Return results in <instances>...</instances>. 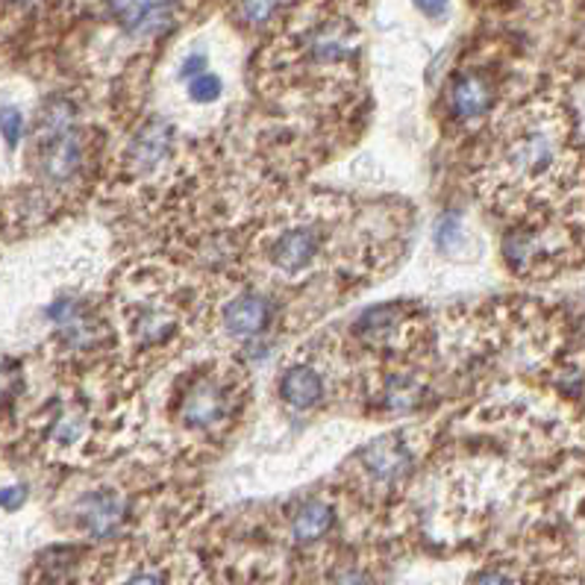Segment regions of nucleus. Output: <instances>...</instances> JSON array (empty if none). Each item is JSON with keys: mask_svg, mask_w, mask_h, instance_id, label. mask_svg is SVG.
<instances>
[{"mask_svg": "<svg viewBox=\"0 0 585 585\" xmlns=\"http://www.w3.org/2000/svg\"><path fill=\"white\" fill-rule=\"evenodd\" d=\"M36 168L39 180L51 185L71 183L83 168V135L77 127V109L68 98H53L42 109L36 130Z\"/></svg>", "mask_w": 585, "mask_h": 585, "instance_id": "nucleus-1", "label": "nucleus"}, {"mask_svg": "<svg viewBox=\"0 0 585 585\" xmlns=\"http://www.w3.org/2000/svg\"><path fill=\"white\" fill-rule=\"evenodd\" d=\"M107 12L133 39H153L174 24L180 0H103Z\"/></svg>", "mask_w": 585, "mask_h": 585, "instance_id": "nucleus-2", "label": "nucleus"}, {"mask_svg": "<svg viewBox=\"0 0 585 585\" xmlns=\"http://www.w3.org/2000/svg\"><path fill=\"white\" fill-rule=\"evenodd\" d=\"M77 524L94 538H107V535L118 533L124 524L127 503L121 494L115 492H89L83 494L74 506Z\"/></svg>", "mask_w": 585, "mask_h": 585, "instance_id": "nucleus-3", "label": "nucleus"}, {"mask_svg": "<svg viewBox=\"0 0 585 585\" xmlns=\"http://www.w3.org/2000/svg\"><path fill=\"white\" fill-rule=\"evenodd\" d=\"M319 248V233L310 226H297V230H289L276 239L274 248H271V262L285 274H297L315 260Z\"/></svg>", "mask_w": 585, "mask_h": 585, "instance_id": "nucleus-4", "label": "nucleus"}, {"mask_svg": "<svg viewBox=\"0 0 585 585\" xmlns=\"http://www.w3.org/2000/svg\"><path fill=\"white\" fill-rule=\"evenodd\" d=\"M168 153H171V127L162 118H153L135 133L133 144H130V165L139 174H151Z\"/></svg>", "mask_w": 585, "mask_h": 585, "instance_id": "nucleus-5", "label": "nucleus"}, {"mask_svg": "<svg viewBox=\"0 0 585 585\" xmlns=\"http://www.w3.org/2000/svg\"><path fill=\"white\" fill-rule=\"evenodd\" d=\"M494 103V89L483 74H460L453 80L451 89V109L453 115L462 121H474V118L485 115Z\"/></svg>", "mask_w": 585, "mask_h": 585, "instance_id": "nucleus-6", "label": "nucleus"}, {"mask_svg": "<svg viewBox=\"0 0 585 585\" xmlns=\"http://www.w3.org/2000/svg\"><path fill=\"white\" fill-rule=\"evenodd\" d=\"M362 465H365L371 477L392 483V480H401L410 471L412 460L403 442H397V438H380V442L369 444L362 451Z\"/></svg>", "mask_w": 585, "mask_h": 585, "instance_id": "nucleus-7", "label": "nucleus"}, {"mask_svg": "<svg viewBox=\"0 0 585 585\" xmlns=\"http://www.w3.org/2000/svg\"><path fill=\"white\" fill-rule=\"evenodd\" d=\"M510 160L521 174L542 176L556 162V144H553V139L544 130H533V133L521 135L518 142L512 144Z\"/></svg>", "mask_w": 585, "mask_h": 585, "instance_id": "nucleus-8", "label": "nucleus"}, {"mask_svg": "<svg viewBox=\"0 0 585 585\" xmlns=\"http://www.w3.org/2000/svg\"><path fill=\"white\" fill-rule=\"evenodd\" d=\"M226 394L215 383L194 385L183 401V418L192 430H210L215 421L224 418Z\"/></svg>", "mask_w": 585, "mask_h": 585, "instance_id": "nucleus-9", "label": "nucleus"}, {"mask_svg": "<svg viewBox=\"0 0 585 585\" xmlns=\"http://www.w3.org/2000/svg\"><path fill=\"white\" fill-rule=\"evenodd\" d=\"M280 397L292 410H312L324 397V380L310 365H294V369H289L280 376Z\"/></svg>", "mask_w": 585, "mask_h": 585, "instance_id": "nucleus-10", "label": "nucleus"}, {"mask_svg": "<svg viewBox=\"0 0 585 585\" xmlns=\"http://www.w3.org/2000/svg\"><path fill=\"white\" fill-rule=\"evenodd\" d=\"M271 319V301L262 294H244L224 310V330L235 339L256 335Z\"/></svg>", "mask_w": 585, "mask_h": 585, "instance_id": "nucleus-11", "label": "nucleus"}, {"mask_svg": "<svg viewBox=\"0 0 585 585\" xmlns=\"http://www.w3.org/2000/svg\"><path fill=\"white\" fill-rule=\"evenodd\" d=\"M333 521H335L333 510H330L326 503L312 501L297 510V515H294V521H292V533H294V538L303 544L319 542V538H324V535L330 533Z\"/></svg>", "mask_w": 585, "mask_h": 585, "instance_id": "nucleus-12", "label": "nucleus"}, {"mask_svg": "<svg viewBox=\"0 0 585 585\" xmlns=\"http://www.w3.org/2000/svg\"><path fill=\"white\" fill-rule=\"evenodd\" d=\"M435 244L442 251H460L465 244V224L460 221V215H444L438 224H435Z\"/></svg>", "mask_w": 585, "mask_h": 585, "instance_id": "nucleus-13", "label": "nucleus"}, {"mask_svg": "<svg viewBox=\"0 0 585 585\" xmlns=\"http://www.w3.org/2000/svg\"><path fill=\"white\" fill-rule=\"evenodd\" d=\"M224 92V83H221V77L210 74V71H203V74L192 77L189 80V98L194 103H215Z\"/></svg>", "mask_w": 585, "mask_h": 585, "instance_id": "nucleus-14", "label": "nucleus"}, {"mask_svg": "<svg viewBox=\"0 0 585 585\" xmlns=\"http://www.w3.org/2000/svg\"><path fill=\"white\" fill-rule=\"evenodd\" d=\"M385 403H389V410L392 412H410L415 410V403H418V389L406 380H394L389 389H385Z\"/></svg>", "mask_w": 585, "mask_h": 585, "instance_id": "nucleus-15", "label": "nucleus"}, {"mask_svg": "<svg viewBox=\"0 0 585 585\" xmlns=\"http://www.w3.org/2000/svg\"><path fill=\"white\" fill-rule=\"evenodd\" d=\"M242 16L248 24H268L280 12L283 0H242Z\"/></svg>", "mask_w": 585, "mask_h": 585, "instance_id": "nucleus-16", "label": "nucleus"}, {"mask_svg": "<svg viewBox=\"0 0 585 585\" xmlns=\"http://www.w3.org/2000/svg\"><path fill=\"white\" fill-rule=\"evenodd\" d=\"M0 133H3L9 148H16L21 142V135H24V115L16 107L0 109Z\"/></svg>", "mask_w": 585, "mask_h": 585, "instance_id": "nucleus-17", "label": "nucleus"}, {"mask_svg": "<svg viewBox=\"0 0 585 585\" xmlns=\"http://www.w3.org/2000/svg\"><path fill=\"white\" fill-rule=\"evenodd\" d=\"M27 501V488L24 485H9V488H0V506L9 512L21 510V503Z\"/></svg>", "mask_w": 585, "mask_h": 585, "instance_id": "nucleus-18", "label": "nucleus"}, {"mask_svg": "<svg viewBox=\"0 0 585 585\" xmlns=\"http://www.w3.org/2000/svg\"><path fill=\"white\" fill-rule=\"evenodd\" d=\"M412 3H415L421 16L433 18V21L447 16V9H451V0H412Z\"/></svg>", "mask_w": 585, "mask_h": 585, "instance_id": "nucleus-19", "label": "nucleus"}, {"mask_svg": "<svg viewBox=\"0 0 585 585\" xmlns=\"http://www.w3.org/2000/svg\"><path fill=\"white\" fill-rule=\"evenodd\" d=\"M203 71H206V57H203V53L185 57V62L180 65V77H183V80H192V77L203 74Z\"/></svg>", "mask_w": 585, "mask_h": 585, "instance_id": "nucleus-20", "label": "nucleus"}, {"mask_svg": "<svg viewBox=\"0 0 585 585\" xmlns=\"http://www.w3.org/2000/svg\"><path fill=\"white\" fill-rule=\"evenodd\" d=\"M468 585H512V583L503 577L501 571H483V574H477Z\"/></svg>", "mask_w": 585, "mask_h": 585, "instance_id": "nucleus-21", "label": "nucleus"}, {"mask_svg": "<svg viewBox=\"0 0 585 585\" xmlns=\"http://www.w3.org/2000/svg\"><path fill=\"white\" fill-rule=\"evenodd\" d=\"M335 585H371V583L362 577V574H356V571H347V574H342V577L335 579Z\"/></svg>", "mask_w": 585, "mask_h": 585, "instance_id": "nucleus-22", "label": "nucleus"}, {"mask_svg": "<svg viewBox=\"0 0 585 585\" xmlns=\"http://www.w3.org/2000/svg\"><path fill=\"white\" fill-rule=\"evenodd\" d=\"M124 585H165V583H162V577H157V574H139V577L127 579Z\"/></svg>", "mask_w": 585, "mask_h": 585, "instance_id": "nucleus-23", "label": "nucleus"}, {"mask_svg": "<svg viewBox=\"0 0 585 585\" xmlns=\"http://www.w3.org/2000/svg\"><path fill=\"white\" fill-rule=\"evenodd\" d=\"M9 3H16V7H36V3H42V0H9Z\"/></svg>", "mask_w": 585, "mask_h": 585, "instance_id": "nucleus-24", "label": "nucleus"}]
</instances>
